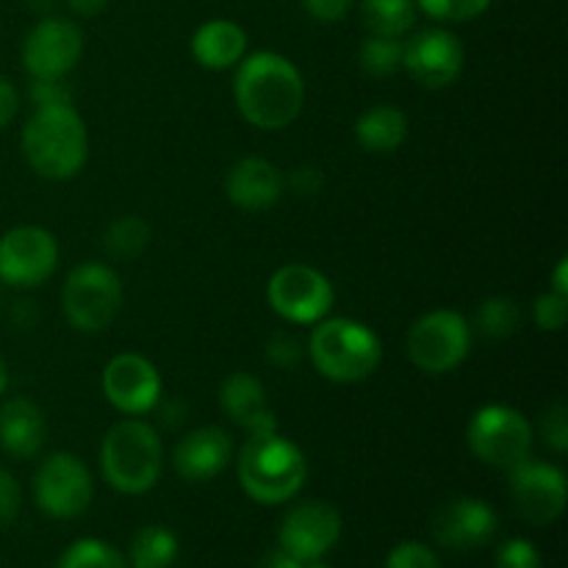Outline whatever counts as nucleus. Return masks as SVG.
<instances>
[{"label": "nucleus", "instance_id": "1", "mask_svg": "<svg viewBox=\"0 0 568 568\" xmlns=\"http://www.w3.org/2000/svg\"><path fill=\"white\" fill-rule=\"evenodd\" d=\"M233 70V100L253 128L283 131L303 114L305 81L292 59L258 50L244 55Z\"/></svg>", "mask_w": 568, "mask_h": 568}, {"label": "nucleus", "instance_id": "2", "mask_svg": "<svg viewBox=\"0 0 568 568\" xmlns=\"http://www.w3.org/2000/svg\"><path fill=\"white\" fill-rule=\"evenodd\" d=\"M22 155L44 181L75 178L89 159V131L75 105L33 109L22 128Z\"/></svg>", "mask_w": 568, "mask_h": 568}, {"label": "nucleus", "instance_id": "3", "mask_svg": "<svg viewBox=\"0 0 568 568\" xmlns=\"http://www.w3.org/2000/svg\"><path fill=\"white\" fill-rule=\"evenodd\" d=\"M244 494L258 505L292 503L308 480L305 453L281 430L247 436L236 460Z\"/></svg>", "mask_w": 568, "mask_h": 568}, {"label": "nucleus", "instance_id": "4", "mask_svg": "<svg viewBox=\"0 0 568 568\" xmlns=\"http://www.w3.org/2000/svg\"><path fill=\"white\" fill-rule=\"evenodd\" d=\"M103 480L125 497L153 491L164 471V442L142 416H125L109 427L100 444Z\"/></svg>", "mask_w": 568, "mask_h": 568}, {"label": "nucleus", "instance_id": "5", "mask_svg": "<svg viewBox=\"0 0 568 568\" xmlns=\"http://www.w3.org/2000/svg\"><path fill=\"white\" fill-rule=\"evenodd\" d=\"M305 355L331 383H361L377 372L383 342L369 325L347 316H325L311 331Z\"/></svg>", "mask_w": 568, "mask_h": 568}, {"label": "nucleus", "instance_id": "6", "mask_svg": "<svg viewBox=\"0 0 568 568\" xmlns=\"http://www.w3.org/2000/svg\"><path fill=\"white\" fill-rule=\"evenodd\" d=\"M466 444L480 464L510 471L532 458L536 427L521 410L503 403H488L471 414Z\"/></svg>", "mask_w": 568, "mask_h": 568}, {"label": "nucleus", "instance_id": "7", "mask_svg": "<svg viewBox=\"0 0 568 568\" xmlns=\"http://www.w3.org/2000/svg\"><path fill=\"white\" fill-rule=\"evenodd\" d=\"M125 288L114 266L83 261L67 275L61 288V308L78 333H103L120 316Z\"/></svg>", "mask_w": 568, "mask_h": 568}, {"label": "nucleus", "instance_id": "8", "mask_svg": "<svg viewBox=\"0 0 568 568\" xmlns=\"http://www.w3.org/2000/svg\"><path fill=\"white\" fill-rule=\"evenodd\" d=\"M469 320L453 308H436L422 314L405 336L408 361L425 375H449L458 369L471 353Z\"/></svg>", "mask_w": 568, "mask_h": 568}, {"label": "nucleus", "instance_id": "9", "mask_svg": "<svg viewBox=\"0 0 568 568\" xmlns=\"http://www.w3.org/2000/svg\"><path fill=\"white\" fill-rule=\"evenodd\" d=\"M266 303L288 325L314 327L331 316L336 292L325 272L311 264H283L266 283Z\"/></svg>", "mask_w": 568, "mask_h": 568}, {"label": "nucleus", "instance_id": "10", "mask_svg": "<svg viewBox=\"0 0 568 568\" xmlns=\"http://www.w3.org/2000/svg\"><path fill=\"white\" fill-rule=\"evenodd\" d=\"M31 491L33 503L44 516L67 521L87 514L94 497V480L78 455L53 453L39 464Z\"/></svg>", "mask_w": 568, "mask_h": 568}, {"label": "nucleus", "instance_id": "11", "mask_svg": "<svg viewBox=\"0 0 568 568\" xmlns=\"http://www.w3.org/2000/svg\"><path fill=\"white\" fill-rule=\"evenodd\" d=\"M59 266V242L39 225H17L0 236V283L11 288H37Z\"/></svg>", "mask_w": 568, "mask_h": 568}, {"label": "nucleus", "instance_id": "12", "mask_svg": "<svg viewBox=\"0 0 568 568\" xmlns=\"http://www.w3.org/2000/svg\"><path fill=\"white\" fill-rule=\"evenodd\" d=\"M83 55V31L67 17H42L22 42V67L31 78H67Z\"/></svg>", "mask_w": 568, "mask_h": 568}, {"label": "nucleus", "instance_id": "13", "mask_svg": "<svg viewBox=\"0 0 568 568\" xmlns=\"http://www.w3.org/2000/svg\"><path fill=\"white\" fill-rule=\"evenodd\" d=\"M466 64L464 42L447 28H422L403 39V70L422 89H447Z\"/></svg>", "mask_w": 568, "mask_h": 568}, {"label": "nucleus", "instance_id": "14", "mask_svg": "<svg viewBox=\"0 0 568 568\" xmlns=\"http://www.w3.org/2000/svg\"><path fill=\"white\" fill-rule=\"evenodd\" d=\"M510 475V497L521 519L532 527H547L558 521L566 510L568 483L564 469L544 460L527 458Z\"/></svg>", "mask_w": 568, "mask_h": 568}, {"label": "nucleus", "instance_id": "15", "mask_svg": "<svg viewBox=\"0 0 568 568\" xmlns=\"http://www.w3.org/2000/svg\"><path fill=\"white\" fill-rule=\"evenodd\" d=\"M103 397L122 416H148L159 408L161 383L159 369L153 361L139 353H120L105 364L103 369Z\"/></svg>", "mask_w": 568, "mask_h": 568}, {"label": "nucleus", "instance_id": "16", "mask_svg": "<svg viewBox=\"0 0 568 568\" xmlns=\"http://www.w3.org/2000/svg\"><path fill=\"white\" fill-rule=\"evenodd\" d=\"M338 538H342V514L331 503H322V499L294 505L283 516L281 530H277V541H281L283 552L303 560V564L325 558L336 547Z\"/></svg>", "mask_w": 568, "mask_h": 568}, {"label": "nucleus", "instance_id": "17", "mask_svg": "<svg viewBox=\"0 0 568 568\" xmlns=\"http://www.w3.org/2000/svg\"><path fill=\"white\" fill-rule=\"evenodd\" d=\"M497 530V510L475 497L449 499L433 516V538L453 552H475V549L488 547Z\"/></svg>", "mask_w": 568, "mask_h": 568}, {"label": "nucleus", "instance_id": "18", "mask_svg": "<svg viewBox=\"0 0 568 568\" xmlns=\"http://www.w3.org/2000/svg\"><path fill=\"white\" fill-rule=\"evenodd\" d=\"M233 460L231 433L216 425L197 427L178 442L172 466L186 483H209L220 477Z\"/></svg>", "mask_w": 568, "mask_h": 568}, {"label": "nucleus", "instance_id": "19", "mask_svg": "<svg viewBox=\"0 0 568 568\" xmlns=\"http://www.w3.org/2000/svg\"><path fill=\"white\" fill-rule=\"evenodd\" d=\"M220 408L225 410L227 419L242 427L247 436H261V433H275L277 416L272 410L270 397H266L264 383L250 372H231L220 386Z\"/></svg>", "mask_w": 568, "mask_h": 568}, {"label": "nucleus", "instance_id": "20", "mask_svg": "<svg viewBox=\"0 0 568 568\" xmlns=\"http://www.w3.org/2000/svg\"><path fill=\"white\" fill-rule=\"evenodd\" d=\"M225 194L242 211H270L286 194L283 172L261 155H244L227 170Z\"/></svg>", "mask_w": 568, "mask_h": 568}, {"label": "nucleus", "instance_id": "21", "mask_svg": "<svg viewBox=\"0 0 568 568\" xmlns=\"http://www.w3.org/2000/svg\"><path fill=\"white\" fill-rule=\"evenodd\" d=\"M48 442L44 410L28 397H9L0 405V449L9 458L28 460Z\"/></svg>", "mask_w": 568, "mask_h": 568}, {"label": "nucleus", "instance_id": "22", "mask_svg": "<svg viewBox=\"0 0 568 568\" xmlns=\"http://www.w3.org/2000/svg\"><path fill=\"white\" fill-rule=\"evenodd\" d=\"M189 48H192L194 61L203 70H233L247 55V33H244V28L239 22L222 20L220 17V20L203 22L194 31Z\"/></svg>", "mask_w": 568, "mask_h": 568}, {"label": "nucleus", "instance_id": "23", "mask_svg": "<svg viewBox=\"0 0 568 568\" xmlns=\"http://www.w3.org/2000/svg\"><path fill=\"white\" fill-rule=\"evenodd\" d=\"M408 116L397 105H372L355 120V142L372 155H392L408 139Z\"/></svg>", "mask_w": 568, "mask_h": 568}, {"label": "nucleus", "instance_id": "24", "mask_svg": "<svg viewBox=\"0 0 568 568\" xmlns=\"http://www.w3.org/2000/svg\"><path fill=\"white\" fill-rule=\"evenodd\" d=\"M358 11L366 33L392 39L408 37L419 17L414 0H361Z\"/></svg>", "mask_w": 568, "mask_h": 568}, {"label": "nucleus", "instance_id": "25", "mask_svg": "<svg viewBox=\"0 0 568 568\" xmlns=\"http://www.w3.org/2000/svg\"><path fill=\"white\" fill-rule=\"evenodd\" d=\"M471 331L480 333L483 338H491V342H505V338L516 336L521 327V308L514 297H488L477 305L475 322H469Z\"/></svg>", "mask_w": 568, "mask_h": 568}, {"label": "nucleus", "instance_id": "26", "mask_svg": "<svg viewBox=\"0 0 568 568\" xmlns=\"http://www.w3.org/2000/svg\"><path fill=\"white\" fill-rule=\"evenodd\" d=\"M133 568H170L178 560V538L175 532L161 525H148L133 536L131 541Z\"/></svg>", "mask_w": 568, "mask_h": 568}, {"label": "nucleus", "instance_id": "27", "mask_svg": "<svg viewBox=\"0 0 568 568\" xmlns=\"http://www.w3.org/2000/svg\"><path fill=\"white\" fill-rule=\"evenodd\" d=\"M150 239H153V231H150L148 222L136 214H128L105 227L103 247L111 258L133 261L150 247Z\"/></svg>", "mask_w": 568, "mask_h": 568}, {"label": "nucleus", "instance_id": "28", "mask_svg": "<svg viewBox=\"0 0 568 568\" xmlns=\"http://www.w3.org/2000/svg\"><path fill=\"white\" fill-rule=\"evenodd\" d=\"M358 64L372 78L397 75L403 70V39L366 33V39L358 48Z\"/></svg>", "mask_w": 568, "mask_h": 568}, {"label": "nucleus", "instance_id": "29", "mask_svg": "<svg viewBox=\"0 0 568 568\" xmlns=\"http://www.w3.org/2000/svg\"><path fill=\"white\" fill-rule=\"evenodd\" d=\"M55 568H128L125 558L120 549L111 544L100 541V538H81V541L70 544L64 555L59 558Z\"/></svg>", "mask_w": 568, "mask_h": 568}, {"label": "nucleus", "instance_id": "30", "mask_svg": "<svg viewBox=\"0 0 568 568\" xmlns=\"http://www.w3.org/2000/svg\"><path fill=\"white\" fill-rule=\"evenodd\" d=\"M414 3L438 22H469L486 14L491 0H414Z\"/></svg>", "mask_w": 568, "mask_h": 568}, {"label": "nucleus", "instance_id": "31", "mask_svg": "<svg viewBox=\"0 0 568 568\" xmlns=\"http://www.w3.org/2000/svg\"><path fill=\"white\" fill-rule=\"evenodd\" d=\"M538 436L555 455L568 453V408L564 403H552L544 408L541 419H538Z\"/></svg>", "mask_w": 568, "mask_h": 568}, {"label": "nucleus", "instance_id": "32", "mask_svg": "<svg viewBox=\"0 0 568 568\" xmlns=\"http://www.w3.org/2000/svg\"><path fill=\"white\" fill-rule=\"evenodd\" d=\"M532 322L541 327L544 333H560L568 322V297L558 292H544L538 294L532 303Z\"/></svg>", "mask_w": 568, "mask_h": 568}, {"label": "nucleus", "instance_id": "33", "mask_svg": "<svg viewBox=\"0 0 568 568\" xmlns=\"http://www.w3.org/2000/svg\"><path fill=\"white\" fill-rule=\"evenodd\" d=\"M386 568H442V564L427 544L403 541L388 552Z\"/></svg>", "mask_w": 568, "mask_h": 568}, {"label": "nucleus", "instance_id": "34", "mask_svg": "<svg viewBox=\"0 0 568 568\" xmlns=\"http://www.w3.org/2000/svg\"><path fill=\"white\" fill-rule=\"evenodd\" d=\"M303 355H305L303 342L286 331L275 333V336L266 342V361H270L272 366H277V369H294V366L303 361Z\"/></svg>", "mask_w": 568, "mask_h": 568}, {"label": "nucleus", "instance_id": "35", "mask_svg": "<svg viewBox=\"0 0 568 568\" xmlns=\"http://www.w3.org/2000/svg\"><path fill=\"white\" fill-rule=\"evenodd\" d=\"M28 100H31L33 109L72 105V92L64 83V78H55V81H39V78H31V83H28Z\"/></svg>", "mask_w": 568, "mask_h": 568}, {"label": "nucleus", "instance_id": "36", "mask_svg": "<svg viewBox=\"0 0 568 568\" xmlns=\"http://www.w3.org/2000/svg\"><path fill=\"white\" fill-rule=\"evenodd\" d=\"M497 568H541V552L525 538H510L499 547Z\"/></svg>", "mask_w": 568, "mask_h": 568}, {"label": "nucleus", "instance_id": "37", "mask_svg": "<svg viewBox=\"0 0 568 568\" xmlns=\"http://www.w3.org/2000/svg\"><path fill=\"white\" fill-rule=\"evenodd\" d=\"M20 508H22L20 483L14 480L11 471L0 469V530L14 525V519L20 516Z\"/></svg>", "mask_w": 568, "mask_h": 568}, {"label": "nucleus", "instance_id": "38", "mask_svg": "<svg viewBox=\"0 0 568 568\" xmlns=\"http://www.w3.org/2000/svg\"><path fill=\"white\" fill-rule=\"evenodd\" d=\"M322 186H325V178L316 166H297L288 175H283V189L297 194V197H316Z\"/></svg>", "mask_w": 568, "mask_h": 568}, {"label": "nucleus", "instance_id": "39", "mask_svg": "<svg viewBox=\"0 0 568 568\" xmlns=\"http://www.w3.org/2000/svg\"><path fill=\"white\" fill-rule=\"evenodd\" d=\"M305 11L314 17L316 22H342L355 6V0H303Z\"/></svg>", "mask_w": 568, "mask_h": 568}, {"label": "nucleus", "instance_id": "40", "mask_svg": "<svg viewBox=\"0 0 568 568\" xmlns=\"http://www.w3.org/2000/svg\"><path fill=\"white\" fill-rule=\"evenodd\" d=\"M17 111H20V92H17V87L9 78L0 75V128L9 125L17 116Z\"/></svg>", "mask_w": 568, "mask_h": 568}, {"label": "nucleus", "instance_id": "41", "mask_svg": "<svg viewBox=\"0 0 568 568\" xmlns=\"http://www.w3.org/2000/svg\"><path fill=\"white\" fill-rule=\"evenodd\" d=\"M67 6H70V11L75 17L89 20V17L103 14V11L109 9V0H67Z\"/></svg>", "mask_w": 568, "mask_h": 568}, {"label": "nucleus", "instance_id": "42", "mask_svg": "<svg viewBox=\"0 0 568 568\" xmlns=\"http://www.w3.org/2000/svg\"><path fill=\"white\" fill-rule=\"evenodd\" d=\"M303 566H305L303 560L292 558V555L283 552L281 547L272 549V552L264 558V564H261V568H303Z\"/></svg>", "mask_w": 568, "mask_h": 568}, {"label": "nucleus", "instance_id": "43", "mask_svg": "<svg viewBox=\"0 0 568 568\" xmlns=\"http://www.w3.org/2000/svg\"><path fill=\"white\" fill-rule=\"evenodd\" d=\"M552 292L568 297V258H560L558 266L552 272Z\"/></svg>", "mask_w": 568, "mask_h": 568}, {"label": "nucleus", "instance_id": "44", "mask_svg": "<svg viewBox=\"0 0 568 568\" xmlns=\"http://www.w3.org/2000/svg\"><path fill=\"white\" fill-rule=\"evenodd\" d=\"M26 3H28V9H31V11H39V14H48V11L55 6V0H26Z\"/></svg>", "mask_w": 568, "mask_h": 568}, {"label": "nucleus", "instance_id": "45", "mask_svg": "<svg viewBox=\"0 0 568 568\" xmlns=\"http://www.w3.org/2000/svg\"><path fill=\"white\" fill-rule=\"evenodd\" d=\"M6 388H9V366H6V361L0 358V397L6 394Z\"/></svg>", "mask_w": 568, "mask_h": 568}, {"label": "nucleus", "instance_id": "46", "mask_svg": "<svg viewBox=\"0 0 568 568\" xmlns=\"http://www.w3.org/2000/svg\"><path fill=\"white\" fill-rule=\"evenodd\" d=\"M303 568H331V566L322 564V560H311V564H305Z\"/></svg>", "mask_w": 568, "mask_h": 568}, {"label": "nucleus", "instance_id": "47", "mask_svg": "<svg viewBox=\"0 0 568 568\" xmlns=\"http://www.w3.org/2000/svg\"><path fill=\"white\" fill-rule=\"evenodd\" d=\"M0 568H3V564H0Z\"/></svg>", "mask_w": 568, "mask_h": 568}]
</instances>
